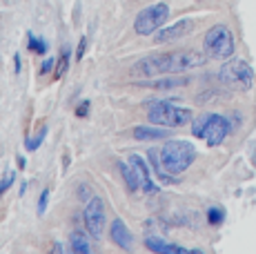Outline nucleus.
Returning <instances> with one entry per match:
<instances>
[{"mask_svg": "<svg viewBox=\"0 0 256 254\" xmlns=\"http://www.w3.org/2000/svg\"><path fill=\"white\" fill-rule=\"evenodd\" d=\"M130 163L134 165V170L138 172V176H140V190H142V192H147V194H154L158 188L152 183V176H150V170H147L145 158L138 156V154H132L130 156Z\"/></svg>", "mask_w": 256, "mask_h": 254, "instance_id": "obj_11", "label": "nucleus"}, {"mask_svg": "<svg viewBox=\"0 0 256 254\" xmlns=\"http://www.w3.org/2000/svg\"><path fill=\"white\" fill-rule=\"evenodd\" d=\"M147 120L158 127H185L194 120V112L187 107H178L170 100L147 102Z\"/></svg>", "mask_w": 256, "mask_h": 254, "instance_id": "obj_2", "label": "nucleus"}, {"mask_svg": "<svg viewBox=\"0 0 256 254\" xmlns=\"http://www.w3.org/2000/svg\"><path fill=\"white\" fill-rule=\"evenodd\" d=\"M232 132V125L220 114H203L196 120H192V134L196 138H203L208 148H218L228 134Z\"/></svg>", "mask_w": 256, "mask_h": 254, "instance_id": "obj_4", "label": "nucleus"}, {"mask_svg": "<svg viewBox=\"0 0 256 254\" xmlns=\"http://www.w3.org/2000/svg\"><path fill=\"white\" fill-rule=\"evenodd\" d=\"M47 198H49V190H42L40 194V201H38V214H45V208H47Z\"/></svg>", "mask_w": 256, "mask_h": 254, "instance_id": "obj_22", "label": "nucleus"}, {"mask_svg": "<svg viewBox=\"0 0 256 254\" xmlns=\"http://www.w3.org/2000/svg\"><path fill=\"white\" fill-rule=\"evenodd\" d=\"M85 52H87V38L82 36V38H80V42H78V50H76V58H78V60H80V58L85 56Z\"/></svg>", "mask_w": 256, "mask_h": 254, "instance_id": "obj_23", "label": "nucleus"}, {"mask_svg": "<svg viewBox=\"0 0 256 254\" xmlns=\"http://www.w3.org/2000/svg\"><path fill=\"white\" fill-rule=\"evenodd\" d=\"M223 218H225L223 208H210L208 210V223H210V226H220V223H223Z\"/></svg>", "mask_w": 256, "mask_h": 254, "instance_id": "obj_18", "label": "nucleus"}, {"mask_svg": "<svg viewBox=\"0 0 256 254\" xmlns=\"http://www.w3.org/2000/svg\"><path fill=\"white\" fill-rule=\"evenodd\" d=\"M218 78L225 87L234 92H248L254 85V70L245 60L238 58H230L218 72Z\"/></svg>", "mask_w": 256, "mask_h": 254, "instance_id": "obj_6", "label": "nucleus"}, {"mask_svg": "<svg viewBox=\"0 0 256 254\" xmlns=\"http://www.w3.org/2000/svg\"><path fill=\"white\" fill-rule=\"evenodd\" d=\"M145 248L156 254H174V252H187V248L183 246H176V243H167L165 238H154V236H147L145 238Z\"/></svg>", "mask_w": 256, "mask_h": 254, "instance_id": "obj_12", "label": "nucleus"}, {"mask_svg": "<svg viewBox=\"0 0 256 254\" xmlns=\"http://www.w3.org/2000/svg\"><path fill=\"white\" fill-rule=\"evenodd\" d=\"M29 52L38 54V56H45V54H47V42L42 40V38L29 36Z\"/></svg>", "mask_w": 256, "mask_h": 254, "instance_id": "obj_17", "label": "nucleus"}, {"mask_svg": "<svg viewBox=\"0 0 256 254\" xmlns=\"http://www.w3.org/2000/svg\"><path fill=\"white\" fill-rule=\"evenodd\" d=\"M85 228L92 238H102L105 232V203L102 198L92 196L85 205Z\"/></svg>", "mask_w": 256, "mask_h": 254, "instance_id": "obj_8", "label": "nucleus"}, {"mask_svg": "<svg viewBox=\"0 0 256 254\" xmlns=\"http://www.w3.org/2000/svg\"><path fill=\"white\" fill-rule=\"evenodd\" d=\"M14 180H16V174H14L12 170L2 174V178H0V198H2V196H4V192H7V190L14 185Z\"/></svg>", "mask_w": 256, "mask_h": 254, "instance_id": "obj_20", "label": "nucleus"}, {"mask_svg": "<svg viewBox=\"0 0 256 254\" xmlns=\"http://www.w3.org/2000/svg\"><path fill=\"white\" fill-rule=\"evenodd\" d=\"M87 110H90V102H80V105H78V110H76V116H80V118H82V116H87Z\"/></svg>", "mask_w": 256, "mask_h": 254, "instance_id": "obj_25", "label": "nucleus"}, {"mask_svg": "<svg viewBox=\"0 0 256 254\" xmlns=\"http://www.w3.org/2000/svg\"><path fill=\"white\" fill-rule=\"evenodd\" d=\"M118 170H120V174H122V178H125V183H127V188L132 190V192H136V190L140 188V176H138V172L134 170V165L132 163H118Z\"/></svg>", "mask_w": 256, "mask_h": 254, "instance_id": "obj_15", "label": "nucleus"}, {"mask_svg": "<svg viewBox=\"0 0 256 254\" xmlns=\"http://www.w3.org/2000/svg\"><path fill=\"white\" fill-rule=\"evenodd\" d=\"M67 67H70V52L65 50V52H62V56H60V62H58V67H56V72H54V78L58 80V78L67 72Z\"/></svg>", "mask_w": 256, "mask_h": 254, "instance_id": "obj_21", "label": "nucleus"}, {"mask_svg": "<svg viewBox=\"0 0 256 254\" xmlns=\"http://www.w3.org/2000/svg\"><path fill=\"white\" fill-rule=\"evenodd\" d=\"M14 60H16V74H20V56L16 54V56H14Z\"/></svg>", "mask_w": 256, "mask_h": 254, "instance_id": "obj_26", "label": "nucleus"}, {"mask_svg": "<svg viewBox=\"0 0 256 254\" xmlns=\"http://www.w3.org/2000/svg\"><path fill=\"white\" fill-rule=\"evenodd\" d=\"M158 125H154V127H142V125H138V127H134V138L136 140H160V138H167L170 136V132L167 130H156Z\"/></svg>", "mask_w": 256, "mask_h": 254, "instance_id": "obj_13", "label": "nucleus"}, {"mask_svg": "<svg viewBox=\"0 0 256 254\" xmlns=\"http://www.w3.org/2000/svg\"><path fill=\"white\" fill-rule=\"evenodd\" d=\"M45 134H47V127H45V125H40L38 134L34 136V138H29V140H27V150H29V152H34V150L40 148V143H42V138H45Z\"/></svg>", "mask_w": 256, "mask_h": 254, "instance_id": "obj_19", "label": "nucleus"}, {"mask_svg": "<svg viewBox=\"0 0 256 254\" xmlns=\"http://www.w3.org/2000/svg\"><path fill=\"white\" fill-rule=\"evenodd\" d=\"M110 236H112V241H114V246H118L120 250H132V246H134V236H132L130 228L125 226L122 218H114V221H112Z\"/></svg>", "mask_w": 256, "mask_h": 254, "instance_id": "obj_10", "label": "nucleus"}, {"mask_svg": "<svg viewBox=\"0 0 256 254\" xmlns=\"http://www.w3.org/2000/svg\"><path fill=\"white\" fill-rule=\"evenodd\" d=\"M140 85L142 87H150V90H174V87L187 85V78L167 76V78H156V80H145V82H140Z\"/></svg>", "mask_w": 256, "mask_h": 254, "instance_id": "obj_14", "label": "nucleus"}, {"mask_svg": "<svg viewBox=\"0 0 256 254\" xmlns=\"http://www.w3.org/2000/svg\"><path fill=\"white\" fill-rule=\"evenodd\" d=\"M205 54L208 58H214V60H230L234 56L236 50V40H234V34L228 25H214L205 34V40H203Z\"/></svg>", "mask_w": 256, "mask_h": 254, "instance_id": "obj_5", "label": "nucleus"}, {"mask_svg": "<svg viewBox=\"0 0 256 254\" xmlns=\"http://www.w3.org/2000/svg\"><path fill=\"white\" fill-rule=\"evenodd\" d=\"M52 67H54V58H45V62H42V67H40V74L45 76L52 72Z\"/></svg>", "mask_w": 256, "mask_h": 254, "instance_id": "obj_24", "label": "nucleus"}, {"mask_svg": "<svg viewBox=\"0 0 256 254\" xmlns=\"http://www.w3.org/2000/svg\"><path fill=\"white\" fill-rule=\"evenodd\" d=\"M167 18H170V7L165 2H156L145 7L142 12L136 16L134 29L138 36H154L160 27H165Z\"/></svg>", "mask_w": 256, "mask_h": 254, "instance_id": "obj_7", "label": "nucleus"}, {"mask_svg": "<svg viewBox=\"0 0 256 254\" xmlns=\"http://www.w3.org/2000/svg\"><path fill=\"white\" fill-rule=\"evenodd\" d=\"M70 248H72V252H76V254H90L92 252L90 241H87V236L82 232H74L70 236Z\"/></svg>", "mask_w": 256, "mask_h": 254, "instance_id": "obj_16", "label": "nucleus"}, {"mask_svg": "<svg viewBox=\"0 0 256 254\" xmlns=\"http://www.w3.org/2000/svg\"><path fill=\"white\" fill-rule=\"evenodd\" d=\"M194 29V22L192 20H178L170 27H160L158 32L154 34V42L158 45H165V42H172V40H178V38L187 36V34Z\"/></svg>", "mask_w": 256, "mask_h": 254, "instance_id": "obj_9", "label": "nucleus"}, {"mask_svg": "<svg viewBox=\"0 0 256 254\" xmlns=\"http://www.w3.org/2000/svg\"><path fill=\"white\" fill-rule=\"evenodd\" d=\"M208 62V54H198L194 50H178L170 54L145 56L132 67V76L154 78L163 74H183V72L198 70Z\"/></svg>", "mask_w": 256, "mask_h": 254, "instance_id": "obj_1", "label": "nucleus"}, {"mask_svg": "<svg viewBox=\"0 0 256 254\" xmlns=\"http://www.w3.org/2000/svg\"><path fill=\"white\" fill-rule=\"evenodd\" d=\"M18 168H20V170L24 168V158H22V156H18Z\"/></svg>", "mask_w": 256, "mask_h": 254, "instance_id": "obj_27", "label": "nucleus"}, {"mask_svg": "<svg viewBox=\"0 0 256 254\" xmlns=\"http://www.w3.org/2000/svg\"><path fill=\"white\" fill-rule=\"evenodd\" d=\"M160 165L170 174H183L196 158V150L190 140H167L160 148Z\"/></svg>", "mask_w": 256, "mask_h": 254, "instance_id": "obj_3", "label": "nucleus"}]
</instances>
